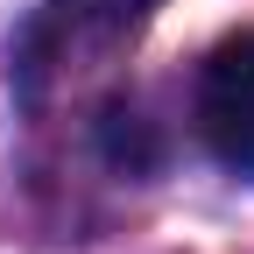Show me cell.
Segmentation results:
<instances>
[{
  "mask_svg": "<svg viewBox=\"0 0 254 254\" xmlns=\"http://www.w3.org/2000/svg\"><path fill=\"white\" fill-rule=\"evenodd\" d=\"M198 134L226 170L254 177V28L226 36L198 71Z\"/></svg>",
  "mask_w": 254,
  "mask_h": 254,
  "instance_id": "obj_1",
  "label": "cell"
},
{
  "mask_svg": "<svg viewBox=\"0 0 254 254\" xmlns=\"http://www.w3.org/2000/svg\"><path fill=\"white\" fill-rule=\"evenodd\" d=\"M155 7H163V0H50L43 36H57L64 57L71 50H113V43L134 36Z\"/></svg>",
  "mask_w": 254,
  "mask_h": 254,
  "instance_id": "obj_2",
  "label": "cell"
}]
</instances>
